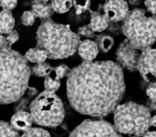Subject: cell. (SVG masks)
Instances as JSON below:
<instances>
[{
  "label": "cell",
  "mask_w": 156,
  "mask_h": 137,
  "mask_svg": "<svg viewBox=\"0 0 156 137\" xmlns=\"http://www.w3.org/2000/svg\"><path fill=\"white\" fill-rule=\"evenodd\" d=\"M125 87L120 66L110 61H86L69 72L66 91L69 102L76 111L102 117L114 111Z\"/></svg>",
  "instance_id": "1"
},
{
  "label": "cell",
  "mask_w": 156,
  "mask_h": 137,
  "mask_svg": "<svg viewBox=\"0 0 156 137\" xmlns=\"http://www.w3.org/2000/svg\"><path fill=\"white\" fill-rule=\"evenodd\" d=\"M30 69L26 60L14 51L0 50V104L19 100L28 88Z\"/></svg>",
  "instance_id": "2"
},
{
  "label": "cell",
  "mask_w": 156,
  "mask_h": 137,
  "mask_svg": "<svg viewBox=\"0 0 156 137\" xmlns=\"http://www.w3.org/2000/svg\"><path fill=\"white\" fill-rule=\"evenodd\" d=\"M39 49L46 52L48 57L63 59L73 55L80 43L78 35L68 25L47 21L42 24L37 33Z\"/></svg>",
  "instance_id": "3"
},
{
  "label": "cell",
  "mask_w": 156,
  "mask_h": 137,
  "mask_svg": "<svg viewBox=\"0 0 156 137\" xmlns=\"http://www.w3.org/2000/svg\"><path fill=\"white\" fill-rule=\"evenodd\" d=\"M123 33L135 48H149L156 39V18L144 10L136 9L128 13L125 18Z\"/></svg>",
  "instance_id": "4"
},
{
  "label": "cell",
  "mask_w": 156,
  "mask_h": 137,
  "mask_svg": "<svg viewBox=\"0 0 156 137\" xmlns=\"http://www.w3.org/2000/svg\"><path fill=\"white\" fill-rule=\"evenodd\" d=\"M114 122L119 133L142 136L150 127L149 110L132 101L118 105L114 110Z\"/></svg>",
  "instance_id": "5"
},
{
  "label": "cell",
  "mask_w": 156,
  "mask_h": 137,
  "mask_svg": "<svg viewBox=\"0 0 156 137\" xmlns=\"http://www.w3.org/2000/svg\"><path fill=\"white\" fill-rule=\"evenodd\" d=\"M30 110L34 122L49 128L60 125L65 114L62 100L55 92L45 90L33 100L30 105Z\"/></svg>",
  "instance_id": "6"
},
{
  "label": "cell",
  "mask_w": 156,
  "mask_h": 137,
  "mask_svg": "<svg viewBox=\"0 0 156 137\" xmlns=\"http://www.w3.org/2000/svg\"><path fill=\"white\" fill-rule=\"evenodd\" d=\"M69 137H122L114 125L101 120H86L71 132Z\"/></svg>",
  "instance_id": "7"
},
{
  "label": "cell",
  "mask_w": 156,
  "mask_h": 137,
  "mask_svg": "<svg viewBox=\"0 0 156 137\" xmlns=\"http://www.w3.org/2000/svg\"><path fill=\"white\" fill-rule=\"evenodd\" d=\"M156 50L148 49L143 50L139 56L137 68L140 75L147 82L155 83L156 78Z\"/></svg>",
  "instance_id": "8"
},
{
  "label": "cell",
  "mask_w": 156,
  "mask_h": 137,
  "mask_svg": "<svg viewBox=\"0 0 156 137\" xmlns=\"http://www.w3.org/2000/svg\"><path fill=\"white\" fill-rule=\"evenodd\" d=\"M136 49L127 39L119 46L116 52L117 59L123 66L130 70L137 68L139 54Z\"/></svg>",
  "instance_id": "9"
},
{
  "label": "cell",
  "mask_w": 156,
  "mask_h": 137,
  "mask_svg": "<svg viewBox=\"0 0 156 137\" xmlns=\"http://www.w3.org/2000/svg\"><path fill=\"white\" fill-rule=\"evenodd\" d=\"M105 15L109 21H120L126 18L128 13V6L123 1H109L104 6Z\"/></svg>",
  "instance_id": "10"
},
{
  "label": "cell",
  "mask_w": 156,
  "mask_h": 137,
  "mask_svg": "<svg viewBox=\"0 0 156 137\" xmlns=\"http://www.w3.org/2000/svg\"><path fill=\"white\" fill-rule=\"evenodd\" d=\"M33 118L30 113L25 111H16L12 116L11 124L18 131H21L23 132L32 128Z\"/></svg>",
  "instance_id": "11"
},
{
  "label": "cell",
  "mask_w": 156,
  "mask_h": 137,
  "mask_svg": "<svg viewBox=\"0 0 156 137\" xmlns=\"http://www.w3.org/2000/svg\"><path fill=\"white\" fill-rule=\"evenodd\" d=\"M98 50L96 43L89 40L84 41L78 47L79 55L87 61H93L98 54Z\"/></svg>",
  "instance_id": "12"
},
{
  "label": "cell",
  "mask_w": 156,
  "mask_h": 137,
  "mask_svg": "<svg viewBox=\"0 0 156 137\" xmlns=\"http://www.w3.org/2000/svg\"><path fill=\"white\" fill-rule=\"evenodd\" d=\"M15 25V20L10 11L3 10L0 12V33H9Z\"/></svg>",
  "instance_id": "13"
},
{
  "label": "cell",
  "mask_w": 156,
  "mask_h": 137,
  "mask_svg": "<svg viewBox=\"0 0 156 137\" xmlns=\"http://www.w3.org/2000/svg\"><path fill=\"white\" fill-rule=\"evenodd\" d=\"M108 22L105 14L95 15L91 19L90 27L93 31L102 32L108 27Z\"/></svg>",
  "instance_id": "14"
},
{
  "label": "cell",
  "mask_w": 156,
  "mask_h": 137,
  "mask_svg": "<svg viewBox=\"0 0 156 137\" xmlns=\"http://www.w3.org/2000/svg\"><path fill=\"white\" fill-rule=\"evenodd\" d=\"M60 86V79L56 75L55 69H52L46 76L44 80L45 91L55 92Z\"/></svg>",
  "instance_id": "15"
},
{
  "label": "cell",
  "mask_w": 156,
  "mask_h": 137,
  "mask_svg": "<svg viewBox=\"0 0 156 137\" xmlns=\"http://www.w3.org/2000/svg\"><path fill=\"white\" fill-rule=\"evenodd\" d=\"M25 56L31 62L38 64L43 63L48 58L47 53L45 51L36 48L29 49L26 53Z\"/></svg>",
  "instance_id": "16"
},
{
  "label": "cell",
  "mask_w": 156,
  "mask_h": 137,
  "mask_svg": "<svg viewBox=\"0 0 156 137\" xmlns=\"http://www.w3.org/2000/svg\"><path fill=\"white\" fill-rule=\"evenodd\" d=\"M32 12L38 16L42 18L49 17L52 13L51 6L50 7L48 5L41 2H37L32 5Z\"/></svg>",
  "instance_id": "17"
},
{
  "label": "cell",
  "mask_w": 156,
  "mask_h": 137,
  "mask_svg": "<svg viewBox=\"0 0 156 137\" xmlns=\"http://www.w3.org/2000/svg\"><path fill=\"white\" fill-rule=\"evenodd\" d=\"M0 137H20L11 123L0 120Z\"/></svg>",
  "instance_id": "18"
},
{
  "label": "cell",
  "mask_w": 156,
  "mask_h": 137,
  "mask_svg": "<svg viewBox=\"0 0 156 137\" xmlns=\"http://www.w3.org/2000/svg\"><path fill=\"white\" fill-rule=\"evenodd\" d=\"M72 1H54L51 2V8L59 13L68 12L73 5Z\"/></svg>",
  "instance_id": "19"
},
{
  "label": "cell",
  "mask_w": 156,
  "mask_h": 137,
  "mask_svg": "<svg viewBox=\"0 0 156 137\" xmlns=\"http://www.w3.org/2000/svg\"><path fill=\"white\" fill-rule=\"evenodd\" d=\"M21 137H51L47 131L39 128H31Z\"/></svg>",
  "instance_id": "20"
},
{
  "label": "cell",
  "mask_w": 156,
  "mask_h": 137,
  "mask_svg": "<svg viewBox=\"0 0 156 137\" xmlns=\"http://www.w3.org/2000/svg\"><path fill=\"white\" fill-rule=\"evenodd\" d=\"M98 43L97 44L98 47H99L102 52H107L111 49L113 46V40L111 37L108 36L101 37L98 38Z\"/></svg>",
  "instance_id": "21"
},
{
  "label": "cell",
  "mask_w": 156,
  "mask_h": 137,
  "mask_svg": "<svg viewBox=\"0 0 156 137\" xmlns=\"http://www.w3.org/2000/svg\"><path fill=\"white\" fill-rule=\"evenodd\" d=\"M51 70V68L49 65L46 64H44L43 63L38 64V65L34 68V70L35 74L40 76H47Z\"/></svg>",
  "instance_id": "22"
},
{
  "label": "cell",
  "mask_w": 156,
  "mask_h": 137,
  "mask_svg": "<svg viewBox=\"0 0 156 137\" xmlns=\"http://www.w3.org/2000/svg\"><path fill=\"white\" fill-rule=\"evenodd\" d=\"M36 16L33 12H24L22 17V23L26 26L32 25L34 23Z\"/></svg>",
  "instance_id": "23"
},
{
  "label": "cell",
  "mask_w": 156,
  "mask_h": 137,
  "mask_svg": "<svg viewBox=\"0 0 156 137\" xmlns=\"http://www.w3.org/2000/svg\"><path fill=\"white\" fill-rule=\"evenodd\" d=\"M73 3L76 8V14H80L87 9L90 2L89 1H75Z\"/></svg>",
  "instance_id": "24"
},
{
  "label": "cell",
  "mask_w": 156,
  "mask_h": 137,
  "mask_svg": "<svg viewBox=\"0 0 156 137\" xmlns=\"http://www.w3.org/2000/svg\"><path fill=\"white\" fill-rule=\"evenodd\" d=\"M156 83H152L149 86L147 90V94L152 102L156 101Z\"/></svg>",
  "instance_id": "25"
},
{
  "label": "cell",
  "mask_w": 156,
  "mask_h": 137,
  "mask_svg": "<svg viewBox=\"0 0 156 137\" xmlns=\"http://www.w3.org/2000/svg\"><path fill=\"white\" fill-rule=\"evenodd\" d=\"M17 4V1H3L1 3V5L4 10L14 9Z\"/></svg>",
  "instance_id": "26"
},
{
  "label": "cell",
  "mask_w": 156,
  "mask_h": 137,
  "mask_svg": "<svg viewBox=\"0 0 156 137\" xmlns=\"http://www.w3.org/2000/svg\"><path fill=\"white\" fill-rule=\"evenodd\" d=\"M55 71L57 76L60 79L63 77L67 73V68L65 65H62L57 67Z\"/></svg>",
  "instance_id": "27"
},
{
  "label": "cell",
  "mask_w": 156,
  "mask_h": 137,
  "mask_svg": "<svg viewBox=\"0 0 156 137\" xmlns=\"http://www.w3.org/2000/svg\"><path fill=\"white\" fill-rule=\"evenodd\" d=\"M147 9L152 13H156V1H147L145 2Z\"/></svg>",
  "instance_id": "28"
},
{
  "label": "cell",
  "mask_w": 156,
  "mask_h": 137,
  "mask_svg": "<svg viewBox=\"0 0 156 137\" xmlns=\"http://www.w3.org/2000/svg\"><path fill=\"white\" fill-rule=\"evenodd\" d=\"M19 38L18 33L16 32H13L11 33L8 37V40L11 43H14Z\"/></svg>",
  "instance_id": "29"
},
{
  "label": "cell",
  "mask_w": 156,
  "mask_h": 137,
  "mask_svg": "<svg viewBox=\"0 0 156 137\" xmlns=\"http://www.w3.org/2000/svg\"><path fill=\"white\" fill-rule=\"evenodd\" d=\"M143 137H156V132L155 131L146 132L142 135Z\"/></svg>",
  "instance_id": "30"
},
{
  "label": "cell",
  "mask_w": 156,
  "mask_h": 137,
  "mask_svg": "<svg viewBox=\"0 0 156 137\" xmlns=\"http://www.w3.org/2000/svg\"><path fill=\"white\" fill-rule=\"evenodd\" d=\"M150 125L151 126H155V125H156V118H155V116H154L153 117H151V119Z\"/></svg>",
  "instance_id": "31"
},
{
  "label": "cell",
  "mask_w": 156,
  "mask_h": 137,
  "mask_svg": "<svg viewBox=\"0 0 156 137\" xmlns=\"http://www.w3.org/2000/svg\"><path fill=\"white\" fill-rule=\"evenodd\" d=\"M3 37L1 35H0V47L3 44Z\"/></svg>",
  "instance_id": "32"
}]
</instances>
